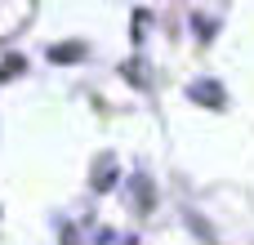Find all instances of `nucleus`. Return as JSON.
Instances as JSON below:
<instances>
[{
	"mask_svg": "<svg viewBox=\"0 0 254 245\" xmlns=\"http://www.w3.org/2000/svg\"><path fill=\"white\" fill-rule=\"evenodd\" d=\"M192 98H196V103H214V107H219V103H223V89H219L214 80H196V85H192Z\"/></svg>",
	"mask_w": 254,
	"mask_h": 245,
	"instance_id": "1",
	"label": "nucleus"
},
{
	"mask_svg": "<svg viewBox=\"0 0 254 245\" xmlns=\"http://www.w3.org/2000/svg\"><path fill=\"white\" fill-rule=\"evenodd\" d=\"M112 174H116V170H112V156H103V161H98V170H94V187H107V183H112Z\"/></svg>",
	"mask_w": 254,
	"mask_h": 245,
	"instance_id": "2",
	"label": "nucleus"
}]
</instances>
